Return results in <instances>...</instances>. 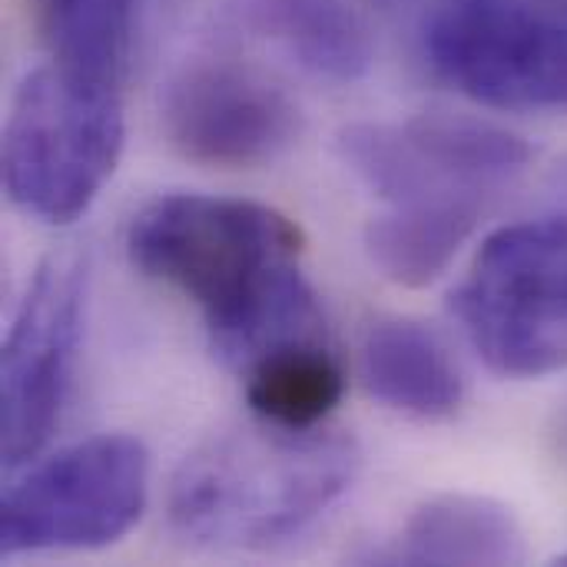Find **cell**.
I'll use <instances>...</instances> for the list:
<instances>
[{"label": "cell", "instance_id": "1", "mask_svg": "<svg viewBox=\"0 0 567 567\" xmlns=\"http://www.w3.org/2000/svg\"><path fill=\"white\" fill-rule=\"evenodd\" d=\"M302 229L252 199L176 193L143 206L126 233L130 262L189 299L226 362L322 332V312L302 276Z\"/></svg>", "mask_w": 567, "mask_h": 567}, {"label": "cell", "instance_id": "2", "mask_svg": "<svg viewBox=\"0 0 567 567\" xmlns=\"http://www.w3.org/2000/svg\"><path fill=\"white\" fill-rule=\"evenodd\" d=\"M355 439L322 429L219 432L193 449L169 485V525L209 551H262L306 532L355 482Z\"/></svg>", "mask_w": 567, "mask_h": 567}, {"label": "cell", "instance_id": "3", "mask_svg": "<svg viewBox=\"0 0 567 567\" xmlns=\"http://www.w3.org/2000/svg\"><path fill=\"white\" fill-rule=\"evenodd\" d=\"M120 153V83L56 60L20 80L3 126V186L20 213L50 226L80 219L110 183Z\"/></svg>", "mask_w": 567, "mask_h": 567}, {"label": "cell", "instance_id": "4", "mask_svg": "<svg viewBox=\"0 0 567 567\" xmlns=\"http://www.w3.org/2000/svg\"><path fill=\"white\" fill-rule=\"evenodd\" d=\"M455 316L478 359L502 379L567 369V216L495 229L475 252Z\"/></svg>", "mask_w": 567, "mask_h": 567}, {"label": "cell", "instance_id": "5", "mask_svg": "<svg viewBox=\"0 0 567 567\" xmlns=\"http://www.w3.org/2000/svg\"><path fill=\"white\" fill-rule=\"evenodd\" d=\"M432 70L512 113H567V10L548 0H445L425 27Z\"/></svg>", "mask_w": 567, "mask_h": 567}, {"label": "cell", "instance_id": "6", "mask_svg": "<svg viewBox=\"0 0 567 567\" xmlns=\"http://www.w3.org/2000/svg\"><path fill=\"white\" fill-rule=\"evenodd\" d=\"M150 502V452L106 432L73 442L30 468L0 512V555L93 551L136 528Z\"/></svg>", "mask_w": 567, "mask_h": 567}, {"label": "cell", "instance_id": "7", "mask_svg": "<svg viewBox=\"0 0 567 567\" xmlns=\"http://www.w3.org/2000/svg\"><path fill=\"white\" fill-rule=\"evenodd\" d=\"M336 146L352 176L385 206H488L532 163V146L518 133L458 113L355 123Z\"/></svg>", "mask_w": 567, "mask_h": 567}, {"label": "cell", "instance_id": "8", "mask_svg": "<svg viewBox=\"0 0 567 567\" xmlns=\"http://www.w3.org/2000/svg\"><path fill=\"white\" fill-rule=\"evenodd\" d=\"M83 306L86 259L73 249L43 259L10 322L0 359V449L7 468L33 462L60 422L80 349Z\"/></svg>", "mask_w": 567, "mask_h": 567}, {"label": "cell", "instance_id": "9", "mask_svg": "<svg viewBox=\"0 0 567 567\" xmlns=\"http://www.w3.org/2000/svg\"><path fill=\"white\" fill-rule=\"evenodd\" d=\"M166 143L196 166L256 169L302 133V110L269 73L239 60L186 63L159 103Z\"/></svg>", "mask_w": 567, "mask_h": 567}, {"label": "cell", "instance_id": "10", "mask_svg": "<svg viewBox=\"0 0 567 567\" xmlns=\"http://www.w3.org/2000/svg\"><path fill=\"white\" fill-rule=\"evenodd\" d=\"M226 13L319 80L352 83L372 63L369 27L346 0H226Z\"/></svg>", "mask_w": 567, "mask_h": 567}, {"label": "cell", "instance_id": "11", "mask_svg": "<svg viewBox=\"0 0 567 567\" xmlns=\"http://www.w3.org/2000/svg\"><path fill=\"white\" fill-rule=\"evenodd\" d=\"M362 382L385 409L445 422L462 409L465 385L445 342L412 319H385L362 342Z\"/></svg>", "mask_w": 567, "mask_h": 567}, {"label": "cell", "instance_id": "12", "mask_svg": "<svg viewBox=\"0 0 567 567\" xmlns=\"http://www.w3.org/2000/svg\"><path fill=\"white\" fill-rule=\"evenodd\" d=\"M525 532L515 512L485 495H439L419 505L399 532L395 565H522Z\"/></svg>", "mask_w": 567, "mask_h": 567}, {"label": "cell", "instance_id": "13", "mask_svg": "<svg viewBox=\"0 0 567 567\" xmlns=\"http://www.w3.org/2000/svg\"><path fill=\"white\" fill-rule=\"evenodd\" d=\"M239 372L252 415L292 432L319 429L346 392V369L326 329L282 339L256 352Z\"/></svg>", "mask_w": 567, "mask_h": 567}, {"label": "cell", "instance_id": "14", "mask_svg": "<svg viewBox=\"0 0 567 567\" xmlns=\"http://www.w3.org/2000/svg\"><path fill=\"white\" fill-rule=\"evenodd\" d=\"M485 209L482 203L385 206L365 226V252L395 286L422 289L452 266Z\"/></svg>", "mask_w": 567, "mask_h": 567}, {"label": "cell", "instance_id": "15", "mask_svg": "<svg viewBox=\"0 0 567 567\" xmlns=\"http://www.w3.org/2000/svg\"><path fill=\"white\" fill-rule=\"evenodd\" d=\"M50 60L123 83L133 43V0H37Z\"/></svg>", "mask_w": 567, "mask_h": 567}, {"label": "cell", "instance_id": "16", "mask_svg": "<svg viewBox=\"0 0 567 567\" xmlns=\"http://www.w3.org/2000/svg\"><path fill=\"white\" fill-rule=\"evenodd\" d=\"M548 193L555 199V213L567 216V156L555 163V169L548 173Z\"/></svg>", "mask_w": 567, "mask_h": 567}, {"label": "cell", "instance_id": "17", "mask_svg": "<svg viewBox=\"0 0 567 567\" xmlns=\"http://www.w3.org/2000/svg\"><path fill=\"white\" fill-rule=\"evenodd\" d=\"M551 445H555V458L561 462V468H565V475H567V405L558 412V419H555Z\"/></svg>", "mask_w": 567, "mask_h": 567}, {"label": "cell", "instance_id": "18", "mask_svg": "<svg viewBox=\"0 0 567 567\" xmlns=\"http://www.w3.org/2000/svg\"><path fill=\"white\" fill-rule=\"evenodd\" d=\"M548 3H555V7H561V10H567V0H548Z\"/></svg>", "mask_w": 567, "mask_h": 567}, {"label": "cell", "instance_id": "19", "mask_svg": "<svg viewBox=\"0 0 567 567\" xmlns=\"http://www.w3.org/2000/svg\"><path fill=\"white\" fill-rule=\"evenodd\" d=\"M558 565H567V551L565 555H558Z\"/></svg>", "mask_w": 567, "mask_h": 567}, {"label": "cell", "instance_id": "20", "mask_svg": "<svg viewBox=\"0 0 567 567\" xmlns=\"http://www.w3.org/2000/svg\"><path fill=\"white\" fill-rule=\"evenodd\" d=\"M379 3H385V7H392V3H399V0H379Z\"/></svg>", "mask_w": 567, "mask_h": 567}]
</instances>
